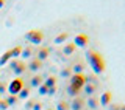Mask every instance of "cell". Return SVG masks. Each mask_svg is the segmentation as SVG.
<instances>
[{
	"label": "cell",
	"instance_id": "cell-34",
	"mask_svg": "<svg viewBox=\"0 0 125 110\" xmlns=\"http://www.w3.org/2000/svg\"><path fill=\"white\" fill-rule=\"evenodd\" d=\"M5 2H6V0H0V8H2L3 5H5Z\"/></svg>",
	"mask_w": 125,
	"mask_h": 110
},
{
	"label": "cell",
	"instance_id": "cell-33",
	"mask_svg": "<svg viewBox=\"0 0 125 110\" xmlns=\"http://www.w3.org/2000/svg\"><path fill=\"white\" fill-rule=\"evenodd\" d=\"M108 110H120V107H119V105H116V104H113V105H109Z\"/></svg>",
	"mask_w": 125,
	"mask_h": 110
},
{
	"label": "cell",
	"instance_id": "cell-2",
	"mask_svg": "<svg viewBox=\"0 0 125 110\" xmlns=\"http://www.w3.org/2000/svg\"><path fill=\"white\" fill-rule=\"evenodd\" d=\"M25 82H23L22 78H16V79H13L8 84V92H10V95H13V96H17L19 95V92L25 87Z\"/></svg>",
	"mask_w": 125,
	"mask_h": 110
},
{
	"label": "cell",
	"instance_id": "cell-19",
	"mask_svg": "<svg viewBox=\"0 0 125 110\" xmlns=\"http://www.w3.org/2000/svg\"><path fill=\"white\" fill-rule=\"evenodd\" d=\"M88 105H89V109L94 110V109H97V105H99V101H97L94 96H91V98L88 99Z\"/></svg>",
	"mask_w": 125,
	"mask_h": 110
},
{
	"label": "cell",
	"instance_id": "cell-5",
	"mask_svg": "<svg viewBox=\"0 0 125 110\" xmlns=\"http://www.w3.org/2000/svg\"><path fill=\"white\" fill-rule=\"evenodd\" d=\"M88 42H89V39H88L86 34H77L75 39H73V45H75V47H81V48L88 45Z\"/></svg>",
	"mask_w": 125,
	"mask_h": 110
},
{
	"label": "cell",
	"instance_id": "cell-17",
	"mask_svg": "<svg viewBox=\"0 0 125 110\" xmlns=\"http://www.w3.org/2000/svg\"><path fill=\"white\" fill-rule=\"evenodd\" d=\"M67 37H69V34H67V33H61V34H58V36L55 37V44H62V42H64Z\"/></svg>",
	"mask_w": 125,
	"mask_h": 110
},
{
	"label": "cell",
	"instance_id": "cell-1",
	"mask_svg": "<svg viewBox=\"0 0 125 110\" xmlns=\"http://www.w3.org/2000/svg\"><path fill=\"white\" fill-rule=\"evenodd\" d=\"M86 59H88L89 65H91L92 71L95 74H100V73L105 71V61H103V57H102L99 53L89 50V51L86 53Z\"/></svg>",
	"mask_w": 125,
	"mask_h": 110
},
{
	"label": "cell",
	"instance_id": "cell-36",
	"mask_svg": "<svg viewBox=\"0 0 125 110\" xmlns=\"http://www.w3.org/2000/svg\"><path fill=\"white\" fill-rule=\"evenodd\" d=\"M0 99H2V96H0Z\"/></svg>",
	"mask_w": 125,
	"mask_h": 110
},
{
	"label": "cell",
	"instance_id": "cell-9",
	"mask_svg": "<svg viewBox=\"0 0 125 110\" xmlns=\"http://www.w3.org/2000/svg\"><path fill=\"white\" fill-rule=\"evenodd\" d=\"M49 54H50V50L49 48H41V50H39V51H38V61H45V59L47 57H49Z\"/></svg>",
	"mask_w": 125,
	"mask_h": 110
},
{
	"label": "cell",
	"instance_id": "cell-16",
	"mask_svg": "<svg viewBox=\"0 0 125 110\" xmlns=\"http://www.w3.org/2000/svg\"><path fill=\"white\" fill-rule=\"evenodd\" d=\"M84 92L88 96H92L95 93V85L94 84H84Z\"/></svg>",
	"mask_w": 125,
	"mask_h": 110
},
{
	"label": "cell",
	"instance_id": "cell-12",
	"mask_svg": "<svg viewBox=\"0 0 125 110\" xmlns=\"http://www.w3.org/2000/svg\"><path fill=\"white\" fill-rule=\"evenodd\" d=\"M10 59H11V51H10V50H8V51H5V53L2 54V57H0V67L6 65Z\"/></svg>",
	"mask_w": 125,
	"mask_h": 110
},
{
	"label": "cell",
	"instance_id": "cell-22",
	"mask_svg": "<svg viewBox=\"0 0 125 110\" xmlns=\"http://www.w3.org/2000/svg\"><path fill=\"white\" fill-rule=\"evenodd\" d=\"M70 107H69V104L66 102V101H60L58 102V105H56V110H69Z\"/></svg>",
	"mask_w": 125,
	"mask_h": 110
},
{
	"label": "cell",
	"instance_id": "cell-6",
	"mask_svg": "<svg viewBox=\"0 0 125 110\" xmlns=\"http://www.w3.org/2000/svg\"><path fill=\"white\" fill-rule=\"evenodd\" d=\"M83 105H84V101L81 99V98H73L72 104L69 105L72 110H83Z\"/></svg>",
	"mask_w": 125,
	"mask_h": 110
},
{
	"label": "cell",
	"instance_id": "cell-11",
	"mask_svg": "<svg viewBox=\"0 0 125 110\" xmlns=\"http://www.w3.org/2000/svg\"><path fill=\"white\" fill-rule=\"evenodd\" d=\"M73 51H75V45H73V42H72V44H66L64 47H62V53H64L66 56H70Z\"/></svg>",
	"mask_w": 125,
	"mask_h": 110
},
{
	"label": "cell",
	"instance_id": "cell-10",
	"mask_svg": "<svg viewBox=\"0 0 125 110\" xmlns=\"http://www.w3.org/2000/svg\"><path fill=\"white\" fill-rule=\"evenodd\" d=\"M41 67H42V62L38 61V59H31V62L28 64V68L31 70V71H38Z\"/></svg>",
	"mask_w": 125,
	"mask_h": 110
},
{
	"label": "cell",
	"instance_id": "cell-29",
	"mask_svg": "<svg viewBox=\"0 0 125 110\" xmlns=\"http://www.w3.org/2000/svg\"><path fill=\"white\" fill-rule=\"evenodd\" d=\"M31 110H42V104L41 102H34L33 107H31Z\"/></svg>",
	"mask_w": 125,
	"mask_h": 110
},
{
	"label": "cell",
	"instance_id": "cell-30",
	"mask_svg": "<svg viewBox=\"0 0 125 110\" xmlns=\"http://www.w3.org/2000/svg\"><path fill=\"white\" fill-rule=\"evenodd\" d=\"M33 104H34V101H33V99H30L28 102L25 104V110H31V107H33Z\"/></svg>",
	"mask_w": 125,
	"mask_h": 110
},
{
	"label": "cell",
	"instance_id": "cell-26",
	"mask_svg": "<svg viewBox=\"0 0 125 110\" xmlns=\"http://www.w3.org/2000/svg\"><path fill=\"white\" fill-rule=\"evenodd\" d=\"M61 76L62 78H70V76H72V70H70V68H64L61 71Z\"/></svg>",
	"mask_w": 125,
	"mask_h": 110
},
{
	"label": "cell",
	"instance_id": "cell-21",
	"mask_svg": "<svg viewBox=\"0 0 125 110\" xmlns=\"http://www.w3.org/2000/svg\"><path fill=\"white\" fill-rule=\"evenodd\" d=\"M67 93H69L70 96H73V98H75V96H78L80 90H78V88H75V87H72V85H69V87H67Z\"/></svg>",
	"mask_w": 125,
	"mask_h": 110
},
{
	"label": "cell",
	"instance_id": "cell-25",
	"mask_svg": "<svg viewBox=\"0 0 125 110\" xmlns=\"http://www.w3.org/2000/svg\"><path fill=\"white\" fill-rule=\"evenodd\" d=\"M38 92H39V95H47V92H49V88H47L44 84H41V85L38 87Z\"/></svg>",
	"mask_w": 125,
	"mask_h": 110
},
{
	"label": "cell",
	"instance_id": "cell-20",
	"mask_svg": "<svg viewBox=\"0 0 125 110\" xmlns=\"http://www.w3.org/2000/svg\"><path fill=\"white\" fill-rule=\"evenodd\" d=\"M11 51V57H19L22 53V47H14L13 50H10Z\"/></svg>",
	"mask_w": 125,
	"mask_h": 110
},
{
	"label": "cell",
	"instance_id": "cell-27",
	"mask_svg": "<svg viewBox=\"0 0 125 110\" xmlns=\"http://www.w3.org/2000/svg\"><path fill=\"white\" fill-rule=\"evenodd\" d=\"M8 107H10V105H8V102L5 99H0V110H6Z\"/></svg>",
	"mask_w": 125,
	"mask_h": 110
},
{
	"label": "cell",
	"instance_id": "cell-32",
	"mask_svg": "<svg viewBox=\"0 0 125 110\" xmlns=\"http://www.w3.org/2000/svg\"><path fill=\"white\" fill-rule=\"evenodd\" d=\"M17 64H19V61H17V59H14V61H11V62H10V67H11V68H14V67L17 65Z\"/></svg>",
	"mask_w": 125,
	"mask_h": 110
},
{
	"label": "cell",
	"instance_id": "cell-3",
	"mask_svg": "<svg viewBox=\"0 0 125 110\" xmlns=\"http://www.w3.org/2000/svg\"><path fill=\"white\" fill-rule=\"evenodd\" d=\"M25 39L33 45H39L42 42V39H44V34H42V31H39V30H30L28 33L25 34Z\"/></svg>",
	"mask_w": 125,
	"mask_h": 110
},
{
	"label": "cell",
	"instance_id": "cell-15",
	"mask_svg": "<svg viewBox=\"0 0 125 110\" xmlns=\"http://www.w3.org/2000/svg\"><path fill=\"white\" fill-rule=\"evenodd\" d=\"M30 96V87H23L17 95V99H27Z\"/></svg>",
	"mask_w": 125,
	"mask_h": 110
},
{
	"label": "cell",
	"instance_id": "cell-7",
	"mask_svg": "<svg viewBox=\"0 0 125 110\" xmlns=\"http://www.w3.org/2000/svg\"><path fill=\"white\" fill-rule=\"evenodd\" d=\"M25 70H27V65L23 64L22 61H19V64H17V65H16L14 68H13V73L16 74V76H21L22 73H25Z\"/></svg>",
	"mask_w": 125,
	"mask_h": 110
},
{
	"label": "cell",
	"instance_id": "cell-28",
	"mask_svg": "<svg viewBox=\"0 0 125 110\" xmlns=\"http://www.w3.org/2000/svg\"><path fill=\"white\" fill-rule=\"evenodd\" d=\"M5 92H6V84L5 82H0V96H2Z\"/></svg>",
	"mask_w": 125,
	"mask_h": 110
},
{
	"label": "cell",
	"instance_id": "cell-18",
	"mask_svg": "<svg viewBox=\"0 0 125 110\" xmlns=\"http://www.w3.org/2000/svg\"><path fill=\"white\" fill-rule=\"evenodd\" d=\"M83 70H84V65H83V64H80V62L72 67V71H75L73 74H81V71H83Z\"/></svg>",
	"mask_w": 125,
	"mask_h": 110
},
{
	"label": "cell",
	"instance_id": "cell-4",
	"mask_svg": "<svg viewBox=\"0 0 125 110\" xmlns=\"http://www.w3.org/2000/svg\"><path fill=\"white\" fill-rule=\"evenodd\" d=\"M84 84H86V81H84L83 74H72V76H70V84L69 85H72V87L81 90L84 87Z\"/></svg>",
	"mask_w": 125,
	"mask_h": 110
},
{
	"label": "cell",
	"instance_id": "cell-24",
	"mask_svg": "<svg viewBox=\"0 0 125 110\" xmlns=\"http://www.w3.org/2000/svg\"><path fill=\"white\" fill-rule=\"evenodd\" d=\"M21 56L23 57V59H28L30 56H31V48L30 47H27L25 50H22V53H21Z\"/></svg>",
	"mask_w": 125,
	"mask_h": 110
},
{
	"label": "cell",
	"instance_id": "cell-13",
	"mask_svg": "<svg viewBox=\"0 0 125 110\" xmlns=\"http://www.w3.org/2000/svg\"><path fill=\"white\" fill-rule=\"evenodd\" d=\"M42 84H44L47 88H50V87H56V78H55V76H49V78L45 79V82H42Z\"/></svg>",
	"mask_w": 125,
	"mask_h": 110
},
{
	"label": "cell",
	"instance_id": "cell-23",
	"mask_svg": "<svg viewBox=\"0 0 125 110\" xmlns=\"http://www.w3.org/2000/svg\"><path fill=\"white\" fill-rule=\"evenodd\" d=\"M5 101L8 102V105H14L16 102H17V96H13V95H11V96H6Z\"/></svg>",
	"mask_w": 125,
	"mask_h": 110
},
{
	"label": "cell",
	"instance_id": "cell-35",
	"mask_svg": "<svg viewBox=\"0 0 125 110\" xmlns=\"http://www.w3.org/2000/svg\"><path fill=\"white\" fill-rule=\"evenodd\" d=\"M120 110H125V105H122V107H120Z\"/></svg>",
	"mask_w": 125,
	"mask_h": 110
},
{
	"label": "cell",
	"instance_id": "cell-14",
	"mask_svg": "<svg viewBox=\"0 0 125 110\" xmlns=\"http://www.w3.org/2000/svg\"><path fill=\"white\" fill-rule=\"evenodd\" d=\"M41 84H42V76L36 74V76L31 78V81H30V85H31V87H39Z\"/></svg>",
	"mask_w": 125,
	"mask_h": 110
},
{
	"label": "cell",
	"instance_id": "cell-8",
	"mask_svg": "<svg viewBox=\"0 0 125 110\" xmlns=\"http://www.w3.org/2000/svg\"><path fill=\"white\" fill-rule=\"evenodd\" d=\"M109 101H111V92H103L100 96V104L102 105H109Z\"/></svg>",
	"mask_w": 125,
	"mask_h": 110
},
{
	"label": "cell",
	"instance_id": "cell-31",
	"mask_svg": "<svg viewBox=\"0 0 125 110\" xmlns=\"http://www.w3.org/2000/svg\"><path fill=\"white\" fill-rule=\"evenodd\" d=\"M56 93V87H50L49 92H47V95H55Z\"/></svg>",
	"mask_w": 125,
	"mask_h": 110
}]
</instances>
